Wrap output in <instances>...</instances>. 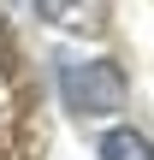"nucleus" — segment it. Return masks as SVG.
<instances>
[{
  "mask_svg": "<svg viewBox=\"0 0 154 160\" xmlns=\"http://www.w3.org/2000/svg\"><path fill=\"white\" fill-rule=\"evenodd\" d=\"M59 101L77 113V119H101V113H119L125 107V71L113 59H77V53H59Z\"/></svg>",
  "mask_w": 154,
  "mask_h": 160,
  "instance_id": "obj_1",
  "label": "nucleus"
},
{
  "mask_svg": "<svg viewBox=\"0 0 154 160\" xmlns=\"http://www.w3.org/2000/svg\"><path fill=\"white\" fill-rule=\"evenodd\" d=\"M36 18L53 24V30L101 36V30H107V0H36Z\"/></svg>",
  "mask_w": 154,
  "mask_h": 160,
  "instance_id": "obj_2",
  "label": "nucleus"
},
{
  "mask_svg": "<svg viewBox=\"0 0 154 160\" xmlns=\"http://www.w3.org/2000/svg\"><path fill=\"white\" fill-rule=\"evenodd\" d=\"M101 160H154V142L142 137V131L119 125V131H107V137H101Z\"/></svg>",
  "mask_w": 154,
  "mask_h": 160,
  "instance_id": "obj_3",
  "label": "nucleus"
}]
</instances>
